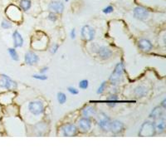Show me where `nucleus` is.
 I'll return each instance as SVG.
<instances>
[{
  "instance_id": "nucleus-1",
  "label": "nucleus",
  "mask_w": 166,
  "mask_h": 166,
  "mask_svg": "<svg viewBox=\"0 0 166 166\" xmlns=\"http://www.w3.org/2000/svg\"><path fill=\"white\" fill-rule=\"evenodd\" d=\"M125 70V65L123 62H119L115 67V69L110 76V82L111 85H117L121 82Z\"/></svg>"
},
{
  "instance_id": "nucleus-2",
  "label": "nucleus",
  "mask_w": 166,
  "mask_h": 166,
  "mask_svg": "<svg viewBox=\"0 0 166 166\" xmlns=\"http://www.w3.org/2000/svg\"><path fill=\"white\" fill-rule=\"evenodd\" d=\"M156 134L155 130V124L151 121H145L141 125L140 131H139V136L145 137V136H154Z\"/></svg>"
},
{
  "instance_id": "nucleus-3",
  "label": "nucleus",
  "mask_w": 166,
  "mask_h": 166,
  "mask_svg": "<svg viewBox=\"0 0 166 166\" xmlns=\"http://www.w3.org/2000/svg\"><path fill=\"white\" fill-rule=\"evenodd\" d=\"M110 123H111L110 118L108 117V115H106L105 113H101L99 115L98 118H97V125L103 131L105 132L110 131Z\"/></svg>"
},
{
  "instance_id": "nucleus-4",
  "label": "nucleus",
  "mask_w": 166,
  "mask_h": 166,
  "mask_svg": "<svg viewBox=\"0 0 166 166\" xmlns=\"http://www.w3.org/2000/svg\"><path fill=\"white\" fill-rule=\"evenodd\" d=\"M28 110L34 115H42L44 112V106L40 101H34L28 104Z\"/></svg>"
},
{
  "instance_id": "nucleus-5",
  "label": "nucleus",
  "mask_w": 166,
  "mask_h": 166,
  "mask_svg": "<svg viewBox=\"0 0 166 166\" xmlns=\"http://www.w3.org/2000/svg\"><path fill=\"white\" fill-rule=\"evenodd\" d=\"M17 87V82L13 81L9 76L1 75L0 76V87L6 88L8 90H14Z\"/></svg>"
},
{
  "instance_id": "nucleus-6",
  "label": "nucleus",
  "mask_w": 166,
  "mask_h": 166,
  "mask_svg": "<svg viewBox=\"0 0 166 166\" xmlns=\"http://www.w3.org/2000/svg\"><path fill=\"white\" fill-rule=\"evenodd\" d=\"M81 35H82V39L84 40V41L90 42V41H92L94 39L95 35H96V31H95V29L92 27H91L89 25H85L82 28Z\"/></svg>"
},
{
  "instance_id": "nucleus-7",
  "label": "nucleus",
  "mask_w": 166,
  "mask_h": 166,
  "mask_svg": "<svg viewBox=\"0 0 166 166\" xmlns=\"http://www.w3.org/2000/svg\"><path fill=\"white\" fill-rule=\"evenodd\" d=\"M149 10L141 6H138L134 9V16L139 20H145L149 17Z\"/></svg>"
},
{
  "instance_id": "nucleus-8",
  "label": "nucleus",
  "mask_w": 166,
  "mask_h": 166,
  "mask_svg": "<svg viewBox=\"0 0 166 166\" xmlns=\"http://www.w3.org/2000/svg\"><path fill=\"white\" fill-rule=\"evenodd\" d=\"M48 9L54 14H62L64 10V4L61 1H52L48 5Z\"/></svg>"
},
{
  "instance_id": "nucleus-9",
  "label": "nucleus",
  "mask_w": 166,
  "mask_h": 166,
  "mask_svg": "<svg viewBox=\"0 0 166 166\" xmlns=\"http://www.w3.org/2000/svg\"><path fill=\"white\" fill-rule=\"evenodd\" d=\"M24 61L27 65L33 66V65L37 64L39 61V57L37 54L33 51H28L25 53L24 56Z\"/></svg>"
},
{
  "instance_id": "nucleus-10",
  "label": "nucleus",
  "mask_w": 166,
  "mask_h": 166,
  "mask_svg": "<svg viewBox=\"0 0 166 166\" xmlns=\"http://www.w3.org/2000/svg\"><path fill=\"white\" fill-rule=\"evenodd\" d=\"M77 133V127L73 124H66L64 126L62 127V134L64 136H74Z\"/></svg>"
},
{
  "instance_id": "nucleus-11",
  "label": "nucleus",
  "mask_w": 166,
  "mask_h": 166,
  "mask_svg": "<svg viewBox=\"0 0 166 166\" xmlns=\"http://www.w3.org/2000/svg\"><path fill=\"white\" fill-rule=\"evenodd\" d=\"M125 125L123 122L118 121V120H115V121H111L110 123V131L113 133V134H120L124 130Z\"/></svg>"
},
{
  "instance_id": "nucleus-12",
  "label": "nucleus",
  "mask_w": 166,
  "mask_h": 166,
  "mask_svg": "<svg viewBox=\"0 0 166 166\" xmlns=\"http://www.w3.org/2000/svg\"><path fill=\"white\" fill-rule=\"evenodd\" d=\"M78 127L82 132H88L91 128V121L90 118L82 117L78 121Z\"/></svg>"
},
{
  "instance_id": "nucleus-13",
  "label": "nucleus",
  "mask_w": 166,
  "mask_h": 166,
  "mask_svg": "<svg viewBox=\"0 0 166 166\" xmlns=\"http://www.w3.org/2000/svg\"><path fill=\"white\" fill-rule=\"evenodd\" d=\"M97 54L98 56L102 58V59H108L110 58L111 55H112V51L110 50V48H108L106 46H102V47H99L97 48Z\"/></svg>"
},
{
  "instance_id": "nucleus-14",
  "label": "nucleus",
  "mask_w": 166,
  "mask_h": 166,
  "mask_svg": "<svg viewBox=\"0 0 166 166\" xmlns=\"http://www.w3.org/2000/svg\"><path fill=\"white\" fill-rule=\"evenodd\" d=\"M138 47L144 52H149L153 48V45L151 42L145 38H142L139 41Z\"/></svg>"
},
{
  "instance_id": "nucleus-15",
  "label": "nucleus",
  "mask_w": 166,
  "mask_h": 166,
  "mask_svg": "<svg viewBox=\"0 0 166 166\" xmlns=\"http://www.w3.org/2000/svg\"><path fill=\"white\" fill-rule=\"evenodd\" d=\"M164 115V109L161 106H156L152 110L151 113L149 114V118L153 120H160Z\"/></svg>"
},
{
  "instance_id": "nucleus-16",
  "label": "nucleus",
  "mask_w": 166,
  "mask_h": 166,
  "mask_svg": "<svg viewBox=\"0 0 166 166\" xmlns=\"http://www.w3.org/2000/svg\"><path fill=\"white\" fill-rule=\"evenodd\" d=\"M13 39H14V48H21L23 45V38L22 35L18 33V31L15 30L13 33Z\"/></svg>"
},
{
  "instance_id": "nucleus-17",
  "label": "nucleus",
  "mask_w": 166,
  "mask_h": 166,
  "mask_svg": "<svg viewBox=\"0 0 166 166\" xmlns=\"http://www.w3.org/2000/svg\"><path fill=\"white\" fill-rule=\"evenodd\" d=\"M82 115L83 117H87V118H91L93 116L96 115V109L93 106H87L82 109Z\"/></svg>"
},
{
  "instance_id": "nucleus-18",
  "label": "nucleus",
  "mask_w": 166,
  "mask_h": 166,
  "mask_svg": "<svg viewBox=\"0 0 166 166\" xmlns=\"http://www.w3.org/2000/svg\"><path fill=\"white\" fill-rule=\"evenodd\" d=\"M134 94H135V96L136 97H143L147 94V88L145 87V86H138V87H136L135 88V90H134Z\"/></svg>"
},
{
  "instance_id": "nucleus-19",
  "label": "nucleus",
  "mask_w": 166,
  "mask_h": 166,
  "mask_svg": "<svg viewBox=\"0 0 166 166\" xmlns=\"http://www.w3.org/2000/svg\"><path fill=\"white\" fill-rule=\"evenodd\" d=\"M165 129V123H164V119L160 120V122L157 125H155V130L157 134H162L164 132Z\"/></svg>"
},
{
  "instance_id": "nucleus-20",
  "label": "nucleus",
  "mask_w": 166,
  "mask_h": 166,
  "mask_svg": "<svg viewBox=\"0 0 166 166\" xmlns=\"http://www.w3.org/2000/svg\"><path fill=\"white\" fill-rule=\"evenodd\" d=\"M20 8L23 9L24 12H27L30 9L32 6V3L30 0H21L20 1Z\"/></svg>"
},
{
  "instance_id": "nucleus-21",
  "label": "nucleus",
  "mask_w": 166,
  "mask_h": 166,
  "mask_svg": "<svg viewBox=\"0 0 166 166\" xmlns=\"http://www.w3.org/2000/svg\"><path fill=\"white\" fill-rule=\"evenodd\" d=\"M118 101V99H117V96H115V95H112V96H110V98L108 99L106 101V104L110 107H114L116 104V102Z\"/></svg>"
},
{
  "instance_id": "nucleus-22",
  "label": "nucleus",
  "mask_w": 166,
  "mask_h": 166,
  "mask_svg": "<svg viewBox=\"0 0 166 166\" xmlns=\"http://www.w3.org/2000/svg\"><path fill=\"white\" fill-rule=\"evenodd\" d=\"M8 51H9V55H10V56H11V58L14 60V61H18V60H19L18 54L17 53L15 48H9Z\"/></svg>"
},
{
  "instance_id": "nucleus-23",
  "label": "nucleus",
  "mask_w": 166,
  "mask_h": 166,
  "mask_svg": "<svg viewBox=\"0 0 166 166\" xmlns=\"http://www.w3.org/2000/svg\"><path fill=\"white\" fill-rule=\"evenodd\" d=\"M57 101L60 104H64L67 102V96L63 92L57 93Z\"/></svg>"
},
{
  "instance_id": "nucleus-24",
  "label": "nucleus",
  "mask_w": 166,
  "mask_h": 166,
  "mask_svg": "<svg viewBox=\"0 0 166 166\" xmlns=\"http://www.w3.org/2000/svg\"><path fill=\"white\" fill-rule=\"evenodd\" d=\"M89 86V82L87 79H84V80H82L81 82H79V87L81 89H87Z\"/></svg>"
},
{
  "instance_id": "nucleus-25",
  "label": "nucleus",
  "mask_w": 166,
  "mask_h": 166,
  "mask_svg": "<svg viewBox=\"0 0 166 166\" xmlns=\"http://www.w3.org/2000/svg\"><path fill=\"white\" fill-rule=\"evenodd\" d=\"M1 27L3 29H9V28H12V23L8 20H3L2 23H1Z\"/></svg>"
},
{
  "instance_id": "nucleus-26",
  "label": "nucleus",
  "mask_w": 166,
  "mask_h": 166,
  "mask_svg": "<svg viewBox=\"0 0 166 166\" xmlns=\"http://www.w3.org/2000/svg\"><path fill=\"white\" fill-rule=\"evenodd\" d=\"M106 87V82H103L102 84L100 85V87H99L98 89H97L96 93H97V94H102V93H103V91H105Z\"/></svg>"
},
{
  "instance_id": "nucleus-27",
  "label": "nucleus",
  "mask_w": 166,
  "mask_h": 166,
  "mask_svg": "<svg viewBox=\"0 0 166 166\" xmlns=\"http://www.w3.org/2000/svg\"><path fill=\"white\" fill-rule=\"evenodd\" d=\"M48 19L50 20V21H52V22H55V21H56V19H57V16H56V14L52 13V12H51L50 14H48Z\"/></svg>"
},
{
  "instance_id": "nucleus-28",
  "label": "nucleus",
  "mask_w": 166,
  "mask_h": 166,
  "mask_svg": "<svg viewBox=\"0 0 166 166\" xmlns=\"http://www.w3.org/2000/svg\"><path fill=\"white\" fill-rule=\"evenodd\" d=\"M58 48H59V45L58 44H56V43H54L53 45L52 46L51 48H50V52H51L52 54H55L58 50Z\"/></svg>"
},
{
  "instance_id": "nucleus-29",
  "label": "nucleus",
  "mask_w": 166,
  "mask_h": 166,
  "mask_svg": "<svg viewBox=\"0 0 166 166\" xmlns=\"http://www.w3.org/2000/svg\"><path fill=\"white\" fill-rule=\"evenodd\" d=\"M68 91L71 94V95H77L79 93V91L76 88L73 87H70L68 88Z\"/></svg>"
},
{
  "instance_id": "nucleus-30",
  "label": "nucleus",
  "mask_w": 166,
  "mask_h": 166,
  "mask_svg": "<svg viewBox=\"0 0 166 166\" xmlns=\"http://www.w3.org/2000/svg\"><path fill=\"white\" fill-rule=\"evenodd\" d=\"M33 77L35 79H37V80H42V81H45L48 79V76H46V75H33Z\"/></svg>"
},
{
  "instance_id": "nucleus-31",
  "label": "nucleus",
  "mask_w": 166,
  "mask_h": 166,
  "mask_svg": "<svg viewBox=\"0 0 166 166\" xmlns=\"http://www.w3.org/2000/svg\"><path fill=\"white\" fill-rule=\"evenodd\" d=\"M113 10H114V9H113L112 6L109 5V6H107L106 8H105V9L102 10V11H103V13H104V14H110V13H112Z\"/></svg>"
},
{
  "instance_id": "nucleus-32",
  "label": "nucleus",
  "mask_w": 166,
  "mask_h": 166,
  "mask_svg": "<svg viewBox=\"0 0 166 166\" xmlns=\"http://www.w3.org/2000/svg\"><path fill=\"white\" fill-rule=\"evenodd\" d=\"M70 36H71V39H74V38L76 37V30H75V28L71 29V33H70Z\"/></svg>"
},
{
  "instance_id": "nucleus-33",
  "label": "nucleus",
  "mask_w": 166,
  "mask_h": 166,
  "mask_svg": "<svg viewBox=\"0 0 166 166\" xmlns=\"http://www.w3.org/2000/svg\"><path fill=\"white\" fill-rule=\"evenodd\" d=\"M48 67H45V68H42V69H41V70H40V73H41V74L45 73L46 71H48Z\"/></svg>"
},
{
  "instance_id": "nucleus-34",
  "label": "nucleus",
  "mask_w": 166,
  "mask_h": 166,
  "mask_svg": "<svg viewBox=\"0 0 166 166\" xmlns=\"http://www.w3.org/2000/svg\"><path fill=\"white\" fill-rule=\"evenodd\" d=\"M165 102H166V100L165 99H164L163 102H161V106H160L163 108V109H165Z\"/></svg>"
},
{
  "instance_id": "nucleus-35",
  "label": "nucleus",
  "mask_w": 166,
  "mask_h": 166,
  "mask_svg": "<svg viewBox=\"0 0 166 166\" xmlns=\"http://www.w3.org/2000/svg\"><path fill=\"white\" fill-rule=\"evenodd\" d=\"M65 1H66V2H68V1H69V0H65Z\"/></svg>"
}]
</instances>
